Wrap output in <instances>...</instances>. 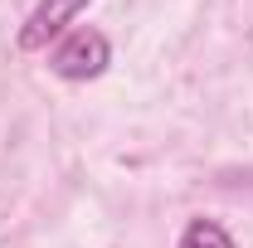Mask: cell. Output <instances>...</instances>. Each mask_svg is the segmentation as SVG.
Returning a JSON list of instances; mask_svg holds the SVG:
<instances>
[{
	"instance_id": "1",
	"label": "cell",
	"mask_w": 253,
	"mask_h": 248,
	"mask_svg": "<svg viewBox=\"0 0 253 248\" xmlns=\"http://www.w3.org/2000/svg\"><path fill=\"white\" fill-rule=\"evenodd\" d=\"M107 59H112V49H107V39L97 30H73L59 49H54L49 68H54L59 78H68V83H88V78H97V73L107 68Z\"/></svg>"
},
{
	"instance_id": "2",
	"label": "cell",
	"mask_w": 253,
	"mask_h": 248,
	"mask_svg": "<svg viewBox=\"0 0 253 248\" xmlns=\"http://www.w3.org/2000/svg\"><path fill=\"white\" fill-rule=\"evenodd\" d=\"M83 5H88V0H39L34 15L25 20V30H20V49H44L54 34H63L78 20Z\"/></svg>"
},
{
	"instance_id": "3",
	"label": "cell",
	"mask_w": 253,
	"mask_h": 248,
	"mask_svg": "<svg viewBox=\"0 0 253 248\" xmlns=\"http://www.w3.org/2000/svg\"><path fill=\"white\" fill-rule=\"evenodd\" d=\"M180 248H234L229 229L214 224V219H195L185 234H180Z\"/></svg>"
}]
</instances>
